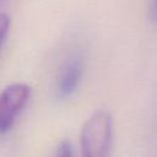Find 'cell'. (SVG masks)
<instances>
[{
    "instance_id": "7a4b0ae2",
    "label": "cell",
    "mask_w": 157,
    "mask_h": 157,
    "mask_svg": "<svg viewBox=\"0 0 157 157\" xmlns=\"http://www.w3.org/2000/svg\"><path fill=\"white\" fill-rule=\"evenodd\" d=\"M31 94L29 86L13 83L0 93V134H6L13 125L16 118L26 107Z\"/></svg>"
},
{
    "instance_id": "5b68a950",
    "label": "cell",
    "mask_w": 157,
    "mask_h": 157,
    "mask_svg": "<svg viewBox=\"0 0 157 157\" xmlns=\"http://www.w3.org/2000/svg\"><path fill=\"white\" fill-rule=\"evenodd\" d=\"M55 157H72V148L69 141H63L58 146Z\"/></svg>"
},
{
    "instance_id": "277c9868",
    "label": "cell",
    "mask_w": 157,
    "mask_h": 157,
    "mask_svg": "<svg viewBox=\"0 0 157 157\" xmlns=\"http://www.w3.org/2000/svg\"><path fill=\"white\" fill-rule=\"evenodd\" d=\"M9 29H10V17L6 13L0 12V49L7 37Z\"/></svg>"
},
{
    "instance_id": "6da1fadb",
    "label": "cell",
    "mask_w": 157,
    "mask_h": 157,
    "mask_svg": "<svg viewBox=\"0 0 157 157\" xmlns=\"http://www.w3.org/2000/svg\"><path fill=\"white\" fill-rule=\"evenodd\" d=\"M112 144V118L105 110L92 114L81 130L82 157H109Z\"/></svg>"
},
{
    "instance_id": "8992f818",
    "label": "cell",
    "mask_w": 157,
    "mask_h": 157,
    "mask_svg": "<svg viewBox=\"0 0 157 157\" xmlns=\"http://www.w3.org/2000/svg\"><path fill=\"white\" fill-rule=\"evenodd\" d=\"M148 16L151 22L157 25V0H151L150 9H148Z\"/></svg>"
},
{
    "instance_id": "3957f363",
    "label": "cell",
    "mask_w": 157,
    "mask_h": 157,
    "mask_svg": "<svg viewBox=\"0 0 157 157\" xmlns=\"http://www.w3.org/2000/svg\"><path fill=\"white\" fill-rule=\"evenodd\" d=\"M83 60L78 55H74L65 61L63 69L60 70L56 86L60 98H66L77 90L83 75Z\"/></svg>"
}]
</instances>
